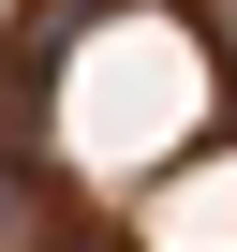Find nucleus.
Returning <instances> with one entry per match:
<instances>
[{"label": "nucleus", "mask_w": 237, "mask_h": 252, "mask_svg": "<svg viewBox=\"0 0 237 252\" xmlns=\"http://www.w3.org/2000/svg\"><path fill=\"white\" fill-rule=\"evenodd\" d=\"M0 252H30V163H15V134H0Z\"/></svg>", "instance_id": "obj_1"}, {"label": "nucleus", "mask_w": 237, "mask_h": 252, "mask_svg": "<svg viewBox=\"0 0 237 252\" xmlns=\"http://www.w3.org/2000/svg\"><path fill=\"white\" fill-rule=\"evenodd\" d=\"M30 15H59V30H74V15H104V0H30Z\"/></svg>", "instance_id": "obj_2"}]
</instances>
